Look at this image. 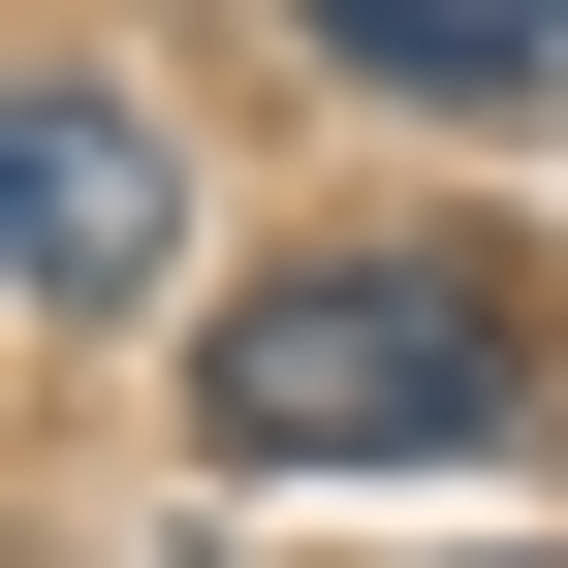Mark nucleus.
I'll return each mask as SVG.
<instances>
[{
    "label": "nucleus",
    "mask_w": 568,
    "mask_h": 568,
    "mask_svg": "<svg viewBox=\"0 0 568 568\" xmlns=\"http://www.w3.org/2000/svg\"><path fill=\"white\" fill-rule=\"evenodd\" d=\"M222 474H474L537 443V284L506 253H284L222 347H190Z\"/></svg>",
    "instance_id": "1"
},
{
    "label": "nucleus",
    "mask_w": 568,
    "mask_h": 568,
    "mask_svg": "<svg viewBox=\"0 0 568 568\" xmlns=\"http://www.w3.org/2000/svg\"><path fill=\"white\" fill-rule=\"evenodd\" d=\"M159 253H190L159 126H126L95 63H32V95H0V284H32V316H159Z\"/></svg>",
    "instance_id": "2"
},
{
    "label": "nucleus",
    "mask_w": 568,
    "mask_h": 568,
    "mask_svg": "<svg viewBox=\"0 0 568 568\" xmlns=\"http://www.w3.org/2000/svg\"><path fill=\"white\" fill-rule=\"evenodd\" d=\"M347 95H443V126H537L568 95V0H284Z\"/></svg>",
    "instance_id": "3"
}]
</instances>
